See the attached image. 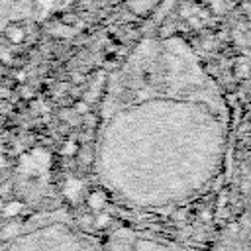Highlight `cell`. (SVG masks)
I'll list each match as a JSON object with an SVG mask.
<instances>
[{
  "instance_id": "cell-3",
  "label": "cell",
  "mask_w": 251,
  "mask_h": 251,
  "mask_svg": "<svg viewBox=\"0 0 251 251\" xmlns=\"http://www.w3.org/2000/svg\"><path fill=\"white\" fill-rule=\"evenodd\" d=\"M104 251H206V249L190 243H180L145 229L118 227L104 239Z\"/></svg>"
},
{
  "instance_id": "cell-2",
  "label": "cell",
  "mask_w": 251,
  "mask_h": 251,
  "mask_svg": "<svg viewBox=\"0 0 251 251\" xmlns=\"http://www.w3.org/2000/svg\"><path fill=\"white\" fill-rule=\"evenodd\" d=\"M0 251H104V241L73 220L51 214L18 227L0 243Z\"/></svg>"
},
{
  "instance_id": "cell-4",
  "label": "cell",
  "mask_w": 251,
  "mask_h": 251,
  "mask_svg": "<svg viewBox=\"0 0 251 251\" xmlns=\"http://www.w3.org/2000/svg\"><path fill=\"white\" fill-rule=\"evenodd\" d=\"M239 233L247 251H251V188L243 200V210L239 216Z\"/></svg>"
},
{
  "instance_id": "cell-1",
  "label": "cell",
  "mask_w": 251,
  "mask_h": 251,
  "mask_svg": "<svg viewBox=\"0 0 251 251\" xmlns=\"http://www.w3.org/2000/svg\"><path fill=\"white\" fill-rule=\"evenodd\" d=\"M229 151V108L196 51L176 35L141 39L110 75L92 169L135 212H173L204 196Z\"/></svg>"
}]
</instances>
